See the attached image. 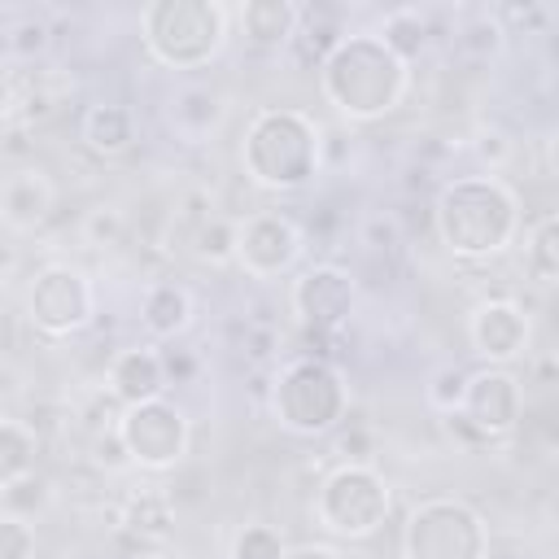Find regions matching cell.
Wrapping results in <instances>:
<instances>
[{"label":"cell","instance_id":"obj_1","mask_svg":"<svg viewBox=\"0 0 559 559\" xmlns=\"http://www.w3.org/2000/svg\"><path fill=\"white\" fill-rule=\"evenodd\" d=\"M432 227L445 253L463 262L498 258L520 236V197L498 175H459L432 201Z\"/></svg>","mask_w":559,"mask_h":559},{"label":"cell","instance_id":"obj_2","mask_svg":"<svg viewBox=\"0 0 559 559\" xmlns=\"http://www.w3.org/2000/svg\"><path fill=\"white\" fill-rule=\"evenodd\" d=\"M319 87L349 122H376L393 114L411 87V66L397 61L376 31L341 35L319 66Z\"/></svg>","mask_w":559,"mask_h":559},{"label":"cell","instance_id":"obj_3","mask_svg":"<svg viewBox=\"0 0 559 559\" xmlns=\"http://www.w3.org/2000/svg\"><path fill=\"white\" fill-rule=\"evenodd\" d=\"M323 127L297 105H266L249 118L240 140V166L249 183L266 192H297L319 175Z\"/></svg>","mask_w":559,"mask_h":559},{"label":"cell","instance_id":"obj_4","mask_svg":"<svg viewBox=\"0 0 559 559\" xmlns=\"http://www.w3.org/2000/svg\"><path fill=\"white\" fill-rule=\"evenodd\" d=\"M231 9L218 0H153L140 9V39L170 70H201L227 44Z\"/></svg>","mask_w":559,"mask_h":559},{"label":"cell","instance_id":"obj_5","mask_svg":"<svg viewBox=\"0 0 559 559\" xmlns=\"http://www.w3.org/2000/svg\"><path fill=\"white\" fill-rule=\"evenodd\" d=\"M349 411V384L328 358H293L271 389V415L297 437L332 432Z\"/></svg>","mask_w":559,"mask_h":559},{"label":"cell","instance_id":"obj_6","mask_svg":"<svg viewBox=\"0 0 559 559\" xmlns=\"http://www.w3.org/2000/svg\"><path fill=\"white\" fill-rule=\"evenodd\" d=\"M310 507H314V520L323 533L362 542L376 528H384L393 493H389V480L380 467H371L362 459H345L319 480Z\"/></svg>","mask_w":559,"mask_h":559},{"label":"cell","instance_id":"obj_7","mask_svg":"<svg viewBox=\"0 0 559 559\" xmlns=\"http://www.w3.org/2000/svg\"><path fill=\"white\" fill-rule=\"evenodd\" d=\"M485 555H489V528L472 502L437 493L406 511L402 559H485Z\"/></svg>","mask_w":559,"mask_h":559},{"label":"cell","instance_id":"obj_8","mask_svg":"<svg viewBox=\"0 0 559 559\" xmlns=\"http://www.w3.org/2000/svg\"><path fill=\"white\" fill-rule=\"evenodd\" d=\"M114 428H118V441H122L131 467H140V472H170L188 459V445H192L188 411L179 402H170L166 393L153 402L122 406Z\"/></svg>","mask_w":559,"mask_h":559},{"label":"cell","instance_id":"obj_9","mask_svg":"<svg viewBox=\"0 0 559 559\" xmlns=\"http://www.w3.org/2000/svg\"><path fill=\"white\" fill-rule=\"evenodd\" d=\"M96 314V293H92V280L70 266V262H48L35 271L31 280V293H26V319L31 328H39L44 336L61 341V336H74L92 323Z\"/></svg>","mask_w":559,"mask_h":559},{"label":"cell","instance_id":"obj_10","mask_svg":"<svg viewBox=\"0 0 559 559\" xmlns=\"http://www.w3.org/2000/svg\"><path fill=\"white\" fill-rule=\"evenodd\" d=\"M306 249L301 227L280 210H253L236 218V266L253 280H275L297 266Z\"/></svg>","mask_w":559,"mask_h":559},{"label":"cell","instance_id":"obj_11","mask_svg":"<svg viewBox=\"0 0 559 559\" xmlns=\"http://www.w3.org/2000/svg\"><path fill=\"white\" fill-rule=\"evenodd\" d=\"M459 415H463V419L480 432V441L489 445V441L515 432V424H520V415H524V389H520V380H515L507 367L467 371Z\"/></svg>","mask_w":559,"mask_h":559},{"label":"cell","instance_id":"obj_12","mask_svg":"<svg viewBox=\"0 0 559 559\" xmlns=\"http://www.w3.org/2000/svg\"><path fill=\"white\" fill-rule=\"evenodd\" d=\"M288 301H293V314H297L306 328H314V332L323 336V332H336V328L354 314L358 284H354V275H349L345 266L314 262V266H306V271L293 280Z\"/></svg>","mask_w":559,"mask_h":559},{"label":"cell","instance_id":"obj_13","mask_svg":"<svg viewBox=\"0 0 559 559\" xmlns=\"http://www.w3.org/2000/svg\"><path fill=\"white\" fill-rule=\"evenodd\" d=\"M528 314L511 297H485L467 314V341L485 358V367H507L528 349Z\"/></svg>","mask_w":559,"mask_h":559},{"label":"cell","instance_id":"obj_14","mask_svg":"<svg viewBox=\"0 0 559 559\" xmlns=\"http://www.w3.org/2000/svg\"><path fill=\"white\" fill-rule=\"evenodd\" d=\"M105 393L118 406H135V402H153L166 393V371H162V354L153 345H122L109 367H105Z\"/></svg>","mask_w":559,"mask_h":559},{"label":"cell","instance_id":"obj_15","mask_svg":"<svg viewBox=\"0 0 559 559\" xmlns=\"http://www.w3.org/2000/svg\"><path fill=\"white\" fill-rule=\"evenodd\" d=\"M52 201L57 188L44 170H13L0 183V223H9L13 231H35L52 214Z\"/></svg>","mask_w":559,"mask_h":559},{"label":"cell","instance_id":"obj_16","mask_svg":"<svg viewBox=\"0 0 559 559\" xmlns=\"http://www.w3.org/2000/svg\"><path fill=\"white\" fill-rule=\"evenodd\" d=\"M227 105H223V92L214 83H183L179 92H170L166 100V118L175 127V135H183L188 144H201L218 131Z\"/></svg>","mask_w":559,"mask_h":559},{"label":"cell","instance_id":"obj_17","mask_svg":"<svg viewBox=\"0 0 559 559\" xmlns=\"http://www.w3.org/2000/svg\"><path fill=\"white\" fill-rule=\"evenodd\" d=\"M79 135L96 157H122L135 144V114L122 100H92L83 109Z\"/></svg>","mask_w":559,"mask_h":559},{"label":"cell","instance_id":"obj_18","mask_svg":"<svg viewBox=\"0 0 559 559\" xmlns=\"http://www.w3.org/2000/svg\"><path fill=\"white\" fill-rule=\"evenodd\" d=\"M192 310H197V301L179 280H157V284H148V293L140 301V323L148 328V336L170 341L192 328Z\"/></svg>","mask_w":559,"mask_h":559},{"label":"cell","instance_id":"obj_19","mask_svg":"<svg viewBox=\"0 0 559 559\" xmlns=\"http://www.w3.org/2000/svg\"><path fill=\"white\" fill-rule=\"evenodd\" d=\"M236 22L253 48H288L301 22V9L293 0H245L236 9Z\"/></svg>","mask_w":559,"mask_h":559},{"label":"cell","instance_id":"obj_20","mask_svg":"<svg viewBox=\"0 0 559 559\" xmlns=\"http://www.w3.org/2000/svg\"><path fill=\"white\" fill-rule=\"evenodd\" d=\"M39 459V432L26 419L0 415V489H9L13 480L31 476Z\"/></svg>","mask_w":559,"mask_h":559},{"label":"cell","instance_id":"obj_21","mask_svg":"<svg viewBox=\"0 0 559 559\" xmlns=\"http://www.w3.org/2000/svg\"><path fill=\"white\" fill-rule=\"evenodd\" d=\"M524 275L537 288H555L559 280V218L550 210L524 231Z\"/></svg>","mask_w":559,"mask_h":559},{"label":"cell","instance_id":"obj_22","mask_svg":"<svg viewBox=\"0 0 559 559\" xmlns=\"http://www.w3.org/2000/svg\"><path fill=\"white\" fill-rule=\"evenodd\" d=\"M122 524L140 542H162V537H170V524H175V498L166 489H140L127 498Z\"/></svg>","mask_w":559,"mask_h":559},{"label":"cell","instance_id":"obj_23","mask_svg":"<svg viewBox=\"0 0 559 559\" xmlns=\"http://www.w3.org/2000/svg\"><path fill=\"white\" fill-rule=\"evenodd\" d=\"M376 35L384 39V48H389L397 61L411 66V61L424 52V44H428V22H424L419 9H389V13L380 17Z\"/></svg>","mask_w":559,"mask_h":559},{"label":"cell","instance_id":"obj_24","mask_svg":"<svg viewBox=\"0 0 559 559\" xmlns=\"http://www.w3.org/2000/svg\"><path fill=\"white\" fill-rule=\"evenodd\" d=\"M192 236V258L205 262V266H227L236 262V218H223V214H210L201 227L188 231Z\"/></svg>","mask_w":559,"mask_h":559},{"label":"cell","instance_id":"obj_25","mask_svg":"<svg viewBox=\"0 0 559 559\" xmlns=\"http://www.w3.org/2000/svg\"><path fill=\"white\" fill-rule=\"evenodd\" d=\"M341 35H345V31H341L328 13H306V9H301V22H297V35H293L288 48H293L306 66H323V57L341 44Z\"/></svg>","mask_w":559,"mask_h":559},{"label":"cell","instance_id":"obj_26","mask_svg":"<svg viewBox=\"0 0 559 559\" xmlns=\"http://www.w3.org/2000/svg\"><path fill=\"white\" fill-rule=\"evenodd\" d=\"M284 550H288V542L271 520H249L231 533L227 559H284Z\"/></svg>","mask_w":559,"mask_h":559},{"label":"cell","instance_id":"obj_27","mask_svg":"<svg viewBox=\"0 0 559 559\" xmlns=\"http://www.w3.org/2000/svg\"><path fill=\"white\" fill-rule=\"evenodd\" d=\"M79 231H83V240H87L92 249H109V245H118V240H122L127 218H122V210H118V205H92V210L83 214Z\"/></svg>","mask_w":559,"mask_h":559},{"label":"cell","instance_id":"obj_28","mask_svg":"<svg viewBox=\"0 0 559 559\" xmlns=\"http://www.w3.org/2000/svg\"><path fill=\"white\" fill-rule=\"evenodd\" d=\"M0 502H4V511H9V515L31 520L35 511H44V507H48V480L31 472V476L13 480L9 489H0Z\"/></svg>","mask_w":559,"mask_h":559},{"label":"cell","instance_id":"obj_29","mask_svg":"<svg viewBox=\"0 0 559 559\" xmlns=\"http://www.w3.org/2000/svg\"><path fill=\"white\" fill-rule=\"evenodd\" d=\"M502 35H507V26H498L493 13H480V17H472V22L459 31V48L472 52V57H493V52L502 48Z\"/></svg>","mask_w":559,"mask_h":559},{"label":"cell","instance_id":"obj_30","mask_svg":"<svg viewBox=\"0 0 559 559\" xmlns=\"http://www.w3.org/2000/svg\"><path fill=\"white\" fill-rule=\"evenodd\" d=\"M0 559H35V528H31V520L0 511Z\"/></svg>","mask_w":559,"mask_h":559},{"label":"cell","instance_id":"obj_31","mask_svg":"<svg viewBox=\"0 0 559 559\" xmlns=\"http://www.w3.org/2000/svg\"><path fill=\"white\" fill-rule=\"evenodd\" d=\"M463 380H467V371H459V367L432 371V380H428V406L441 411V415L459 411V402H463Z\"/></svg>","mask_w":559,"mask_h":559},{"label":"cell","instance_id":"obj_32","mask_svg":"<svg viewBox=\"0 0 559 559\" xmlns=\"http://www.w3.org/2000/svg\"><path fill=\"white\" fill-rule=\"evenodd\" d=\"M48 22L44 17H22L13 31H9V52L13 57H35V52H44L48 48Z\"/></svg>","mask_w":559,"mask_h":559},{"label":"cell","instance_id":"obj_33","mask_svg":"<svg viewBox=\"0 0 559 559\" xmlns=\"http://www.w3.org/2000/svg\"><path fill=\"white\" fill-rule=\"evenodd\" d=\"M476 157L489 166V170H502L507 162H511V153H515V144H511V135L507 131H498V127H485V131H476Z\"/></svg>","mask_w":559,"mask_h":559},{"label":"cell","instance_id":"obj_34","mask_svg":"<svg viewBox=\"0 0 559 559\" xmlns=\"http://www.w3.org/2000/svg\"><path fill=\"white\" fill-rule=\"evenodd\" d=\"M92 463L105 467V472H122V467H131V459H127V450H122V441H118V428L92 437Z\"/></svg>","mask_w":559,"mask_h":559},{"label":"cell","instance_id":"obj_35","mask_svg":"<svg viewBox=\"0 0 559 559\" xmlns=\"http://www.w3.org/2000/svg\"><path fill=\"white\" fill-rule=\"evenodd\" d=\"M367 245L371 249H397V223L393 218H371L367 223Z\"/></svg>","mask_w":559,"mask_h":559},{"label":"cell","instance_id":"obj_36","mask_svg":"<svg viewBox=\"0 0 559 559\" xmlns=\"http://www.w3.org/2000/svg\"><path fill=\"white\" fill-rule=\"evenodd\" d=\"M284 559H341V550H332L323 542H301V546H288Z\"/></svg>","mask_w":559,"mask_h":559},{"label":"cell","instance_id":"obj_37","mask_svg":"<svg viewBox=\"0 0 559 559\" xmlns=\"http://www.w3.org/2000/svg\"><path fill=\"white\" fill-rule=\"evenodd\" d=\"M131 559H175V555H166V550H140V555H131Z\"/></svg>","mask_w":559,"mask_h":559}]
</instances>
